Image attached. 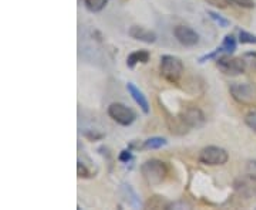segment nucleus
Returning <instances> with one entry per match:
<instances>
[{"instance_id": "1", "label": "nucleus", "mask_w": 256, "mask_h": 210, "mask_svg": "<svg viewBox=\"0 0 256 210\" xmlns=\"http://www.w3.org/2000/svg\"><path fill=\"white\" fill-rule=\"evenodd\" d=\"M160 73L168 82L176 84L181 80L184 74L182 60L180 57H176V55H162L161 63H160Z\"/></svg>"}, {"instance_id": "2", "label": "nucleus", "mask_w": 256, "mask_h": 210, "mask_svg": "<svg viewBox=\"0 0 256 210\" xmlns=\"http://www.w3.org/2000/svg\"><path fill=\"white\" fill-rule=\"evenodd\" d=\"M141 174L150 185L156 186L165 181V178L168 175V168H166L165 162L160 161V159H150L141 165Z\"/></svg>"}, {"instance_id": "3", "label": "nucleus", "mask_w": 256, "mask_h": 210, "mask_svg": "<svg viewBox=\"0 0 256 210\" xmlns=\"http://www.w3.org/2000/svg\"><path fill=\"white\" fill-rule=\"evenodd\" d=\"M234 100L242 105L254 107L256 105V85L252 82H234L229 87Z\"/></svg>"}, {"instance_id": "4", "label": "nucleus", "mask_w": 256, "mask_h": 210, "mask_svg": "<svg viewBox=\"0 0 256 210\" xmlns=\"http://www.w3.org/2000/svg\"><path fill=\"white\" fill-rule=\"evenodd\" d=\"M198 159H200V162L204 165L218 166V165H225L228 162L229 154L226 149H224V148H220V146L210 145L202 148Z\"/></svg>"}, {"instance_id": "5", "label": "nucleus", "mask_w": 256, "mask_h": 210, "mask_svg": "<svg viewBox=\"0 0 256 210\" xmlns=\"http://www.w3.org/2000/svg\"><path fill=\"white\" fill-rule=\"evenodd\" d=\"M108 115L112 121H116L117 124L122 127H130L136 122L137 114L132 108L127 107L126 104L121 102H112L108 107Z\"/></svg>"}, {"instance_id": "6", "label": "nucleus", "mask_w": 256, "mask_h": 210, "mask_svg": "<svg viewBox=\"0 0 256 210\" xmlns=\"http://www.w3.org/2000/svg\"><path fill=\"white\" fill-rule=\"evenodd\" d=\"M216 67L225 75H239L245 73L246 64L242 57H230V54L220 55L216 60Z\"/></svg>"}, {"instance_id": "7", "label": "nucleus", "mask_w": 256, "mask_h": 210, "mask_svg": "<svg viewBox=\"0 0 256 210\" xmlns=\"http://www.w3.org/2000/svg\"><path fill=\"white\" fill-rule=\"evenodd\" d=\"M174 37L178 40V43L184 47H195L200 44V34L188 26H176L174 28Z\"/></svg>"}, {"instance_id": "8", "label": "nucleus", "mask_w": 256, "mask_h": 210, "mask_svg": "<svg viewBox=\"0 0 256 210\" xmlns=\"http://www.w3.org/2000/svg\"><path fill=\"white\" fill-rule=\"evenodd\" d=\"M181 121L190 128H200V127H202L205 124V115H204V112L200 108L192 107V108H188L184 112L182 117H181Z\"/></svg>"}, {"instance_id": "9", "label": "nucleus", "mask_w": 256, "mask_h": 210, "mask_svg": "<svg viewBox=\"0 0 256 210\" xmlns=\"http://www.w3.org/2000/svg\"><path fill=\"white\" fill-rule=\"evenodd\" d=\"M128 36L137 41L141 43H146V44H152L156 41V34L154 31L148 30L146 27H141V26H132L128 30Z\"/></svg>"}, {"instance_id": "10", "label": "nucleus", "mask_w": 256, "mask_h": 210, "mask_svg": "<svg viewBox=\"0 0 256 210\" xmlns=\"http://www.w3.org/2000/svg\"><path fill=\"white\" fill-rule=\"evenodd\" d=\"M127 91L130 92L131 98L136 101V104L141 108V111H142L144 114H150V110H151V108H150V102H148L146 97L144 95V92L141 91L137 85L132 84V82H128L127 84Z\"/></svg>"}, {"instance_id": "11", "label": "nucleus", "mask_w": 256, "mask_h": 210, "mask_svg": "<svg viewBox=\"0 0 256 210\" xmlns=\"http://www.w3.org/2000/svg\"><path fill=\"white\" fill-rule=\"evenodd\" d=\"M151 58L150 51L146 50H137V51H132L131 54H128L127 57V67L134 70L138 64H146Z\"/></svg>"}, {"instance_id": "12", "label": "nucleus", "mask_w": 256, "mask_h": 210, "mask_svg": "<svg viewBox=\"0 0 256 210\" xmlns=\"http://www.w3.org/2000/svg\"><path fill=\"white\" fill-rule=\"evenodd\" d=\"M236 47H238V40L234 34H226L220 44L224 54H234L236 51Z\"/></svg>"}, {"instance_id": "13", "label": "nucleus", "mask_w": 256, "mask_h": 210, "mask_svg": "<svg viewBox=\"0 0 256 210\" xmlns=\"http://www.w3.org/2000/svg\"><path fill=\"white\" fill-rule=\"evenodd\" d=\"M168 144V141L162 137H152L148 138L144 141V144L141 145V149H146V151H152V149H160Z\"/></svg>"}, {"instance_id": "14", "label": "nucleus", "mask_w": 256, "mask_h": 210, "mask_svg": "<svg viewBox=\"0 0 256 210\" xmlns=\"http://www.w3.org/2000/svg\"><path fill=\"white\" fill-rule=\"evenodd\" d=\"M110 0H84V6L90 13H100L106 9Z\"/></svg>"}, {"instance_id": "15", "label": "nucleus", "mask_w": 256, "mask_h": 210, "mask_svg": "<svg viewBox=\"0 0 256 210\" xmlns=\"http://www.w3.org/2000/svg\"><path fill=\"white\" fill-rule=\"evenodd\" d=\"M122 192H124V196H128L127 201L131 206L134 208H141V201L138 198V195L136 193V191L130 186V185H122Z\"/></svg>"}, {"instance_id": "16", "label": "nucleus", "mask_w": 256, "mask_h": 210, "mask_svg": "<svg viewBox=\"0 0 256 210\" xmlns=\"http://www.w3.org/2000/svg\"><path fill=\"white\" fill-rule=\"evenodd\" d=\"M208 16L212 21H215L220 28H228L230 26V20L228 18H225L224 16H220V13H216V11H212V10H208Z\"/></svg>"}, {"instance_id": "17", "label": "nucleus", "mask_w": 256, "mask_h": 210, "mask_svg": "<svg viewBox=\"0 0 256 210\" xmlns=\"http://www.w3.org/2000/svg\"><path fill=\"white\" fill-rule=\"evenodd\" d=\"M228 4H232V6H236V7H240V9H255V0H226Z\"/></svg>"}, {"instance_id": "18", "label": "nucleus", "mask_w": 256, "mask_h": 210, "mask_svg": "<svg viewBox=\"0 0 256 210\" xmlns=\"http://www.w3.org/2000/svg\"><path fill=\"white\" fill-rule=\"evenodd\" d=\"M239 43L240 44H256V36L249 31L240 30L239 31Z\"/></svg>"}, {"instance_id": "19", "label": "nucleus", "mask_w": 256, "mask_h": 210, "mask_svg": "<svg viewBox=\"0 0 256 210\" xmlns=\"http://www.w3.org/2000/svg\"><path fill=\"white\" fill-rule=\"evenodd\" d=\"M220 54H224V51H222V48L218 47V48H215L214 51H210V53H206V54H204L202 57H200V64H205L206 61H210V60H216Z\"/></svg>"}, {"instance_id": "20", "label": "nucleus", "mask_w": 256, "mask_h": 210, "mask_svg": "<svg viewBox=\"0 0 256 210\" xmlns=\"http://www.w3.org/2000/svg\"><path fill=\"white\" fill-rule=\"evenodd\" d=\"M118 161L122 162V164H131L134 161V154H132V148H126L120 152L118 155Z\"/></svg>"}, {"instance_id": "21", "label": "nucleus", "mask_w": 256, "mask_h": 210, "mask_svg": "<svg viewBox=\"0 0 256 210\" xmlns=\"http://www.w3.org/2000/svg\"><path fill=\"white\" fill-rule=\"evenodd\" d=\"M242 58H244V61L246 64V68H250V70L256 71V53H254V51L245 53L242 55Z\"/></svg>"}, {"instance_id": "22", "label": "nucleus", "mask_w": 256, "mask_h": 210, "mask_svg": "<svg viewBox=\"0 0 256 210\" xmlns=\"http://www.w3.org/2000/svg\"><path fill=\"white\" fill-rule=\"evenodd\" d=\"M245 124H246L249 128L254 129L256 132V108L250 110L246 115H245Z\"/></svg>"}, {"instance_id": "23", "label": "nucleus", "mask_w": 256, "mask_h": 210, "mask_svg": "<svg viewBox=\"0 0 256 210\" xmlns=\"http://www.w3.org/2000/svg\"><path fill=\"white\" fill-rule=\"evenodd\" d=\"M246 175L250 181L256 182V159L249 161L246 165Z\"/></svg>"}, {"instance_id": "24", "label": "nucleus", "mask_w": 256, "mask_h": 210, "mask_svg": "<svg viewBox=\"0 0 256 210\" xmlns=\"http://www.w3.org/2000/svg\"><path fill=\"white\" fill-rule=\"evenodd\" d=\"M77 174L80 178H90L92 176V172L87 169V166L82 161H78V164H77Z\"/></svg>"}, {"instance_id": "25", "label": "nucleus", "mask_w": 256, "mask_h": 210, "mask_svg": "<svg viewBox=\"0 0 256 210\" xmlns=\"http://www.w3.org/2000/svg\"><path fill=\"white\" fill-rule=\"evenodd\" d=\"M212 6H215V7H220V9H225L226 7V4H228V1L226 0H206Z\"/></svg>"}]
</instances>
